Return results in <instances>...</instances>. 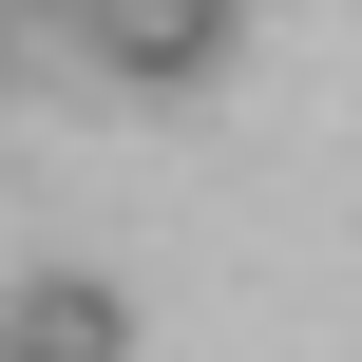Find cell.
<instances>
[{"instance_id": "6da1fadb", "label": "cell", "mask_w": 362, "mask_h": 362, "mask_svg": "<svg viewBox=\"0 0 362 362\" xmlns=\"http://www.w3.org/2000/svg\"><path fill=\"white\" fill-rule=\"evenodd\" d=\"M248 38V0H76V76L95 95H210Z\"/></svg>"}, {"instance_id": "7a4b0ae2", "label": "cell", "mask_w": 362, "mask_h": 362, "mask_svg": "<svg viewBox=\"0 0 362 362\" xmlns=\"http://www.w3.org/2000/svg\"><path fill=\"white\" fill-rule=\"evenodd\" d=\"M0 362H134V286H95V267H38V286L0 305Z\"/></svg>"}, {"instance_id": "3957f363", "label": "cell", "mask_w": 362, "mask_h": 362, "mask_svg": "<svg viewBox=\"0 0 362 362\" xmlns=\"http://www.w3.org/2000/svg\"><path fill=\"white\" fill-rule=\"evenodd\" d=\"M38 38H76V19H38V0H0V95L38 76Z\"/></svg>"}]
</instances>
